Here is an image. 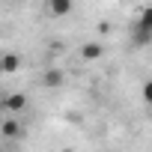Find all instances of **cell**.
Returning a JSON list of instances; mask_svg holds the SVG:
<instances>
[{
  "label": "cell",
  "instance_id": "obj_8",
  "mask_svg": "<svg viewBox=\"0 0 152 152\" xmlns=\"http://www.w3.org/2000/svg\"><path fill=\"white\" fill-rule=\"evenodd\" d=\"M143 99H146V104H152V81L143 87Z\"/></svg>",
  "mask_w": 152,
  "mask_h": 152
},
{
  "label": "cell",
  "instance_id": "obj_1",
  "mask_svg": "<svg viewBox=\"0 0 152 152\" xmlns=\"http://www.w3.org/2000/svg\"><path fill=\"white\" fill-rule=\"evenodd\" d=\"M152 42V6L140 12V21L134 27V45H149Z\"/></svg>",
  "mask_w": 152,
  "mask_h": 152
},
{
  "label": "cell",
  "instance_id": "obj_6",
  "mask_svg": "<svg viewBox=\"0 0 152 152\" xmlns=\"http://www.w3.org/2000/svg\"><path fill=\"white\" fill-rule=\"evenodd\" d=\"M42 81H45V87H60V84H63V72H60V69H48V72L42 75Z\"/></svg>",
  "mask_w": 152,
  "mask_h": 152
},
{
  "label": "cell",
  "instance_id": "obj_3",
  "mask_svg": "<svg viewBox=\"0 0 152 152\" xmlns=\"http://www.w3.org/2000/svg\"><path fill=\"white\" fill-rule=\"evenodd\" d=\"M72 6H75V0H45V9H48V15H54V18L69 15Z\"/></svg>",
  "mask_w": 152,
  "mask_h": 152
},
{
  "label": "cell",
  "instance_id": "obj_4",
  "mask_svg": "<svg viewBox=\"0 0 152 152\" xmlns=\"http://www.w3.org/2000/svg\"><path fill=\"white\" fill-rule=\"evenodd\" d=\"M0 131H3V137H9V140H12V137H21V134H24V128H21V125H18V119H12V116H6V119H3Z\"/></svg>",
  "mask_w": 152,
  "mask_h": 152
},
{
  "label": "cell",
  "instance_id": "obj_7",
  "mask_svg": "<svg viewBox=\"0 0 152 152\" xmlns=\"http://www.w3.org/2000/svg\"><path fill=\"white\" fill-rule=\"evenodd\" d=\"M18 66H21V60H18L15 54H3V75H12V72H18Z\"/></svg>",
  "mask_w": 152,
  "mask_h": 152
},
{
  "label": "cell",
  "instance_id": "obj_5",
  "mask_svg": "<svg viewBox=\"0 0 152 152\" xmlns=\"http://www.w3.org/2000/svg\"><path fill=\"white\" fill-rule=\"evenodd\" d=\"M102 54H104V48H102L99 42H90V45H84V48H81V57H84L87 63H93V60H99Z\"/></svg>",
  "mask_w": 152,
  "mask_h": 152
},
{
  "label": "cell",
  "instance_id": "obj_2",
  "mask_svg": "<svg viewBox=\"0 0 152 152\" xmlns=\"http://www.w3.org/2000/svg\"><path fill=\"white\" fill-rule=\"evenodd\" d=\"M27 107V96L24 93H9L6 99H3V110L6 113H21Z\"/></svg>",
  "mask_w": 152,
  "mask_h": 152
}]
</instances>
